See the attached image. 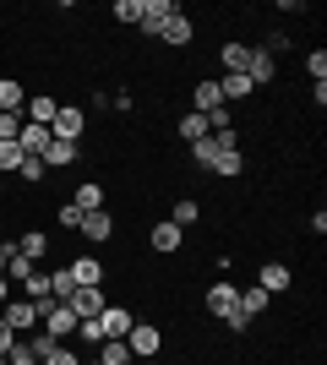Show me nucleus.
<instances>
[{
  "label": "nucleus",
  "mask_w": 327,
  "mask_h": 365,
  "mask_svg": "<svg viewBox=\"0 0 327 365\" xmlns=\"http://www.w3.org/2000/svg\"><path fill=\"white\" fill-rule=\"evenodd\" d=\"M55 142V131L49 125H33V120H22V131H16V148L28 153V158H44V148Z\"/></svg>",
  "instance_id": "dca6fc26"
},
{
  "label": "nucleus",
  "mask_w": 327,
  "mask_h": 365,
  "mask_svg": "<svg viewBox=\"0 0 327 365\" xmlns=\"http://www.w3.org/2000/svg\"><path fill=\"white\" fill-rule=\"evenodd\" d=\"M202 311H207L213 322L234 317V311H240V284H234V278H213V284L202 289Z\"/></svg>",
  "instance_id": "f03ea898"
},
{
  "label": "nucleus",
  "mask_w": 327,
  "mask_h": 365,
  "mask_svg": "<svg viewBox=\"0 0 327 365\" xmlns=\"http://www.w3.org/2000/svg\"><path fill=\"white\" fill-rule=\"evenodd\" d=\"M66 273H71V284H77V289H104V284H109V267H104V257H98V251L71 257V262H66Z\"/></svg>",
  "instance_id": "7ed1b4c3"
},
{
  "label": "nucleus",
  "mask_w": 327,
  "mask_h": 365,
  "mask_svg": "<svg viewBox=\"0 0 327 365\" xmlns=\"http://www.w3.org/2000/svg\"><path fill=\"white\" fill-rule=\"evenodd\" d=\"M44 175H49L44 158H28V153H22V169H16V180H22V185H44Z\"/></svg>",
  "instance_id": "c756f323"
},
{
  "label": "nucleus",
  "mask_w": 327,
  "mask_h": 365,
  "mask_svg": "<svg viewBox=\"0 0 327 365\" xmlns=\"http://www.w3.org/2000/svg\"><path fill=\"white\" fill-rule=\"evenodd\" d=\"M77 240H88L93 251H98V245H109V240H115V213H109V207H93V213H82Z\"/></svg>",
  "instance_id": "0eeeda50"
},
{
  "label": "nucleus",
  "mask_w": 327,
  "mask_h": 365,
  "mask_svg": "<svg viewBox=\"0 0 327 365\" xmlns=\"http://www.w3.org/2000/svg\"><path fill=\"white\" fill-rule=\"evenodd\" d=\"M218 93H224V104H246V98H256V88H251V76H246V71L218 76Z\"/></svg>",
  "instance_id": "a211bd4d"
},
{
  "label": "nucleus",
  "mask_w": 327,
  "mask_h": 365,
  "mask_svg": "<svg viewBox=\"0 0 327 365\" xmlns=\"http://www.w3.org/2000/svg\"><path fill=\"white\" fill-rule=\"evenodd\" d=\"M131 322H137V311H131V305L109 300L104 311L93 317V327H98V344H109V338H125V333H131Z\"/></svg>",
  "instance_id": "20e7f679"
},
{
  "label": "nucleus",
  "mask_w": 327,
  "mask_h": 365,
  "mask_svg": "<svg viewBox=\"0 0 327 365\" xmlns=\"http://www.w3.org/2000/svg\"><path fill=\"white\" fill-rule=\"evenodd\" d=\"M82 158V142H49L44 148V169H71Z\"/></svg>",
  "instance_id": "412c9836"
},
{
  "label": "nucleus",
  "mask_w": 327,
  "mask_h": 365,
  "mask_svg": "<svg viewBox=\"0 0 327 365\" xmlns=\"http://www.w3.org/2000/svg\"><path fill=\"white\" fill-rule=\"evenodd\" d=\"M158 44H164V49H191V44H197V16H186V6H180V11L158 28Z\"/></svg>",
  "instance_id": "423d86ee"
},
{
  "label": "nucleus",
  "mask_w": 327,
  "mask_h": 365,
  "mask_svg": "<svg viewBox=\"0 0 327 365\" xmlns=\"http://www.w3.org/2000/svg\"><path fill=\"white\" fill-rule=\"evenodd\" d=\"M0 365H6V354H0Z\"/></svg>",
  "instance_id": "c03bdc74"
},
{
  "label": "nucleus",
  "mask_w": 327,
  "mask_h": 365,
  "mask_svg": "<svg viewBox=\"0 0 327 365\" xmlns=\"http://www.w3.org/2000/svg\"><path fill=\"white\" fill-rule=\"evenodd\" d=\"M6 365H38V354H33L28 344H22V338H16L11 349H6Z\"/></svg>",
  "instance_id": "c9c22d12"
},
{
  "label": "nucleus",
  "mask_w": 327,
  "mask_h": 365,
  "mask_svg": "<svg viewBox=\"0 0 327 365\" xmlns=\"http://www.w3.org/2000/svg\"><path fill=\"white\" fill-rule=\"evenodd\" d=\"M175 11H180V0H137V28H142V38H158V28H164Z\"/></svg>",
  "instance_id": "39448f33"
},
{
  "label": "nucleus",
  "mask_w": 327,
  "mask_h": 365,
  "mask_svg": "<svg viewBox=\"0 0 327 365\" xmlns=\"http://www.w3.org/2000/svg\"><path fill=\"white\" fill-rule=\"evenodd\" d=\"M22 169V148L16 142H0V175H16Z\"/></svg>",
  "instance_id": "f704fd0d"
},
{
  "label": "nucleus",
  "mask_w": 327,
  "mask_h": 365,
  "mask_svg": "<svg viewBox=\"0 0 327 365\" xmlns=\"http://www.w3.org/2000/svg\"><path fill=\"white\" fill-rule=\"evenodd\" d=\"M0 322H6V327H11V333L22 338V333H33V327H38V311H33V300H22V294H16V300H6Z\"/></svg>",
  "instance_id": "f8f14e48"
},
{
  "label": "nucleus",
  "mask_w": 327,
  "mask_h": 365,
  "mask_svg": "<svg viewBox=\"0 0 327 365\" xmlns=\"http://www.w3.org/2000/svg\"><path fill=\"white\" fill-rule=\"evenodd\" d=\"M6 251H11V240H0V273H6Z\"/></svg>",
  "instance_id": "79ce46f5"
},
{
  "label": "nucleus",
  "mask_w": 327,
  "mask_h": 365,
  "mask_svg": "<svg viewBox=\"0 0 327 365\" xmlns=\"http://www.w3.org/2000/svg\"><path fill=\"white\" fill-rule=\"evenodd\" d=\"M66 305L77 311V322H88V317H98V311L109 305V294L104 289H71V300H66Z\"/></svg>",
  "instance_id": "6ab92c4d"
},
{
  "label": "nucleus",
  "mask_w": 327,
  "mask_h": 365,
  "mask_svg": "<svg viewBox=\"0 0 327 365\" xmlns=\"http://www.w3.org/2000/svg\"><path fill=\"white\" fill-rule=\"evenodd\" d=\"M93 365H137V360H131V349H125L120 338H109V344H98Z\"/></svg>",
  "instance_id": "cd10ccee"
},
{
  "label": "nucleus",
  "mask_w": 327,
  "mask_h": 365,
  "mask_svg": "<svg viewBox=\"0 0 327 365\" xmlns=\"http://www.w3.org/2000/svg\"><path fill=\"white\" fill-rule=\"evenodd\" d=\"M71 289H77V284H71V273H66V267H49V294H55V300H71Z\"/></svg>",
  "instance_id": "7c9ffc66"
},
{
  "label": "nucleus",
  "mask_w": 327,
  "mask_h": 365,
  "mask_svg": "<svg viewBox=\"0 0 327 365\" xmlns=\"http://www.w3.org/2000/svg\"><path fill=\"white\" fill-rule=\"evenodd\" d=\"M207 175H218V180H240V175H246V153H240V148H218V158H213Z\"/></svg>",
  "instance_id": "f3484780"
},
{
  "label": "nucleus",
  "mask_w": 327,
  "mask_h": 365,
  "mask_svg": "<svg viewBox=\"0 0 327 365\" xmlns=\"http://www.w3.org/2000/svg\"><path fill=\"white\" fill-rule=\"evenodd\" d=\"M147 245H153V257H175V251H186V229L158 218V224H147Z\"/></svg>",
  "instance_id": "1a4fd4ad"
},
{
  "label": "nucleus",
  "mask_w": 327,
  "mask_h": 365,
  "mask_svg": "<svg viewBox=\"0 0 327 365\" xmlns=\"http://www.w3.org/2000/svg\"><path fill=\"white\" fill-rule=\"evenodd\" d=\"M267 305H273V300H267L256 284H246V289H240V311H246L251 322H262V317H267Z\"/></svg>",
  "instance_id": "bb28decb"
},
{
  "label": "nucleus",
  "mask_w": 327,
  "mask_h": 365,
  "mask_svg": "<svg viewBox=\"0 0 327 365\" xmlns=\"http://www.w3.org/2000/svg\"><path fill=\"white\" fill-rule=\"evenodd\" d=\"M120 344L131 349V360H158V354H164V327L147 322V317H137V322H131V333H125Z\"/></svg>",
  "instance_id": "f257e3e1"
},
{
  "label": "nucleus",
  "mask_w": 327,
  "mask_h": 365,
  "mask_svg": "<svg viewBox=\"0 0 327 365\" xmlns=\"http://www.w3.org/2000/svg\"><path fill=\"white\" fill-rule=\"evenodd\" d=\"M186 158H191V164H197V169H213V158H218V142H213V137L191 142V148H186Z\"/></svg>",
  "instance_id": "c85d7f7f"
},
{
  "label": "nucleus",
  "mask_w": 327,
  "mask_h": 365,
  "mask_svg": "<svg viewBox=\"0 0 327 365\" xmlns=\"http://www.w3.org/2000/svg\"><path fill=\"white\" fill-rule=\"evenodd\" d=\"M11 344H16V333H11V327H6V322H0V354L11 349Z\"/></svg>",
  "instance_id": "ea45409f"
},
{
  "label": "nucleus",
  "mask_w": 327,
  "mask_h": 365,
  "mask_svg": "<svg viewBox=\"0 0 327 365\" xmlns=\"http://www.w3.org/2000/svg\"><path fill=\"white\" fill-rule=\"evenodd\" d=\"M49 131H55V142H82V131H88V109L61 98V109H55V125H49Z\"/></svg>",
  "instance_id": "6e6552de"
},
{
  "label": "nucleus",
  "mask_w": 327,
  "mask_h": 365,
  "mask_svg": "<svg viewBox=\"0 0 327 365\" xmlns=\"http://www.w3.org/2000/svg\"><path fill=\"white\" fill-rule=\"evenodd\" d=\"M22 344H28V349H33V354H38V365H44V360H49V354H55V338H49V333H44V327H33V333H28V338H22Z\"/></svg>",
  "instance_id": "2f4dec72"
},
{
  "label": "nucleus",
  "mask_w": 327,
  "mask_h": 365,
  "mask_svg": "<svg viewBox=\"0 0 327 365\" xmlns=\"http://www.w3.org/2000/svg\"><path fill=\"white\" fill-rule=\"evenodd\" d=\"M137 365H158V360H137Z\"/></svg>",
  "instance_id": "37998d69"
},
{
  "label": "nucleus",
  "mask_w": 327,
  "mask_h": 365,
  "mask_svg": "<svg viewBox=\"0 0 327 365\" xmlns=\"http://www.w3.org/2000/svg\"><path fill=\"white\" fill-rule=\"evenodd\" d=\"M115 22H120V28H137V0H115Z\"/></svg>",
  "instance_id": "e433bc0d"
},
{
  "label": "nucleus",
  "mask_w": 327,
  "mask_h": 365,
  "mask_svg": "<svg viewBox=\"0 0 327 365\" xmlns=\"http://www.w3.org/2000/svg\"><path fill=\"white\" fill-rule=\"evenodd\" d=\"M38 273V262H28L22 251H6V284H28Z\"/></svg>",
  "instance_id": "393cba45"
},
{
  "label": "nucleus",
  "mask_w": 327,
  "mask_h": 365,
  "mask_svg": "<svg viewBox=\"0 0 327 365\" xmlns=\"http://www.w3.org/2000/svg\"><path fill=\"white\" fill-rule=\"evenodd\" d=\"M256 289L273 300V294H289L295 289V273H289V262H262L256 267Z\"/></svg>",
  "instance_id": "9d476101"
},
{
  "label": "nucleus",
  "mask_w": 327,
  "mask_h": 365,
  "mask_svg": "<svg viewBox=\"0 0 327 365\" xmlns=\"http://www.w3.org/2000/svg\"><path fill=\"white\" fill-rule=\"evenodd\" d=\"M246 76H251V88H256V93H262V88H273V82H279V61H273L267 49H251Z\"/></svg>",
  "instance_id": "ddd939ff"
},
{
  "label": "nucleus",
  "mask_w": 327,
  "mask_h": 365,
  "mask_svg": "<svg viewBox=\"0 0 327 365\" xmlns=\"http://www.w3.org/2000/svg\"><path fill=\"white\" fill-rule=\"evenodd\" d=\"M6 300H11V284H6V273H0V305H6Z\"/></svg>",
  "instance_id": "a19ab883"
},
{
  "label": "nucleus",
  "mask_w": 327,
  "mask_h": 365,
  "mask_svg": "<svg viewBox=\"0 0 327 365\" xmlns=\"http://www.w3.org/2000/svg\"><path fill=\"white\" fill-rule=\"evenodd\" d=\"M66 202H77L82 213H93V207H104V185L98 180H82V185H71V197Z\"/></svg>",
  "instance_id": "b1692460"
},
{
  "label": "nucleus",
  "mask_w": 327,
  "mask_h": 365,
  "mask_svg": "<svg viewBox=\"0 0 327 365\" xmlns=\"http://www.w3.org/2000/svg\"><path fill=\"white\" fill-rule=\"evenodd\" d=\"M22 104H28V88L16 76H0V115H22Z\"/></svg>",
  "instance_id": "4be33fe9"
},
{
  "label": "nucleus",
  "mask_w": 327,
  "mask_h": 365,
  "mask_svg": "<svg viewBox=\"0 0 327 365\" xmlns=\"http://www.w3.org/2000/svg\"><path fill=\"white\" fill-rule=\"evenodd\" d=\"M191 109H197V115H213V109H224L218 76H202V82H191Z\"/></svg>",
  "instance_id": "2eb2a0df"
},
{
  "label": "nucleus",
  "mask_w": 327,
  "mask_h": 365,
  "mask_svg": "<svg viewBox=\"0 0 327 365\" xmlns=\"http://www.w3.org/2000/svg\"><path fill=\"white\" fill-rule=\"evenodd\" d=\"M55 224L77 235V224H82V207H77V202H55Z\"/></svg>",
  "instance_id": "473e14b6"
},
{
  "label": "nucleus",
  "mask_w": 327,
  "mask_h": 365,
  "mask_svg": "<svg viewBox=\"0 0 327 365\" xmlns=\"http://www.w3.org/2000/svg\"><path fill=\"white\" fill-rule=\"evenodd\" d=\"M306 76H311V82H327V49H306Z\"/></svg>",
  "instance_id": "72a5a7b5"
},
{
  "label": "nucleus",
  "mask_w": 327,
  "mask_h": 365,
  "mask_svg": "<svg viewBox=\"0 0 327 365\" xmlns=\"http://www.w3.org/2000/svg\"><path fill=\"white\" fill-rule=\"evenodd\" d=\"M55 109H61V98H55V93H28L22 120H33V125H55Z\"/></svg>",
  "instance_id": "4468645a"
},
{
  "label": "nucleus",
  "mask_w": 327,
  "mask_h": 365,
  "mask_svg": "<svg viewBox=\"0 0 327 365\" xmlns=\"http://www.w3.org/2000/svg\"><path fill=\"white\" fill-rule=\"evenodd\" d=\"M218 66H224V76H229V71H246V66H251V44L224 38V44H218Z\"/></svg>",
  "instance_id": "aec40b11"
},
{
  "label": "nucleus",
  "mask_w": 327,
  "mask_h": 365,
  "mask_svg": "<svg viewBox=\"0 0 327 365\" xmlns=\"http://www.w3.org/2000/svg\"><path fill=\"white\" fill-rule=\"evenodd\" d=\"M16 131H22V115H0V142H16Z\"/></svg>",
  "instance_id": "58836bf2"
},
{
  "label": "nucleus",
  "mask_w": 327,
  "mask_h": 365,
  "mask_svg": "<svg viewBox=\"0 0 327 365\" xmlns=\"http://www.w3.org/2000/svg\"><path fill=\"white\" fill-rule=\"evenodd\" d=\"M49 245H55V235H49V229H22V235H11V251H22L28 262H44Z\"/></svg>",
  "instance_id": "9b49d317"
},
{
  "label": "nucleus",
  "mask_w": 327,
  "mask_h": 365,
  "mask_svg": "<svg viewBox=\"0 0 327 365\" xmlns=\"http://www.w3.org/2000/svg\"><path fill=\"white\" fill-rule=\"evenodd\" d=\"M44 365H82V354H77V349H66V344H55V354H49Z\"/></svg>",
  "instance_id": "4c0bfd02"
},
{
  "label": "nucleus",
  "mask_w": 327,
  "mask_h": 365,
  "mask_svg": "<svg viewBox=\"0 0 327 365\" xmlns=\"http://www.w3.org/2000/svg\"><path fill=\"white\" fill-rule=\"evenodd\" d=\"M170 224H180V229L202 224V202H197V197H180V202L170 207Z\"/></svg>",
  "instance_id": "a878e982"
},
{
  "label": "nucleus",
  "mask_w": 327,
  "mask_h": 365,
  "mask_svg": "<svg viewBox=\"0 0 327 365\" xmlns=\"http://www.w3.org/2000/svg\"><path fill=\"white\" fill-rule=\"evenodd\" d=\"M175 137L186 142V148H191V142H202V137H207V115H197V109H186V115L175 120Z\"/></svg>",
  "instance_id": "5701e85b"
}]
</instances>
